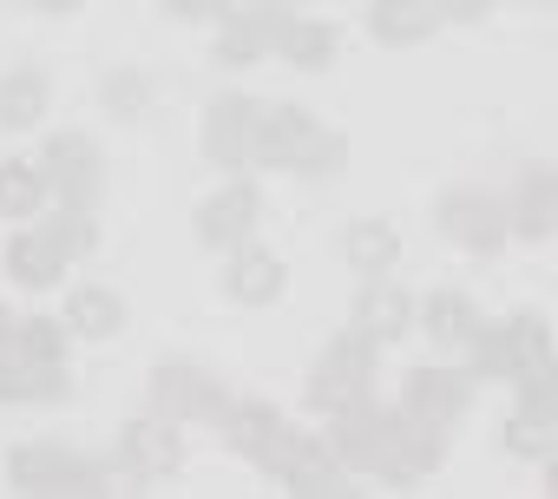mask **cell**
I'll list each match as a JSON object with an SVG mask.
<instances>
[{
  "mask_svg": "<svg viewBox=\"0 0 558 499\" xmlns=\"http://www.w3.org/2000/svg\"><path fill=\"white\" fill-rule=\"evenodd\" d=\"M256 165H283V171H336V165H342V138H336L316 112H303V106H263Z\"/></svg>",
  "mask_w": 558,
  "mask_h": 499,
  "instance_id": "1",
  "label": "cell"
},
{
  "mask_svg": "<svg viewBox=\"0 0 558 499\" xmlns=\"http://www.w3.org/2000/svg\"><path fill=\"white\" fill-rule=\"evenodd\" d=\"M466 349H473V375L512 381V375L551 362V329H545V316L525 309V316H512V322H480V336H473Z\"/></svg>",
  "mask_w": 558,
  "mask_h": 499,
  "instance_id": "2",
  "label": "cell"
},
{
  "mask_svg": "<svg viewBox=\"0 0 558 499\" xmlns=\"http://www.w3.org/2000/svg\"><path fill=\"white\" fill-rule=\"evenodd\" d=\"M8 486L14 492H106V466L73 453V447L34 440V447L8 453Z\"/></svg>",
  "mask_w": 558,
  "mask_h": 499,
  "instance_id": "3",
  "label": "cell"
},
{
  "mask_svg": "<svg viewBox=\"0 0 558 499\" xmlns=\"http://www.w3.org/2000/svg\"><path fill=\"white\" fill-rule=\"evenodd\" d=\"M368 381H375V349L349 329V336L329 342V355L310 368V407H316V414H342V407L368 401Z\"/></svg>",
  "mask_w": 558,
  "mask_h": 499,
  "instance_id": "4",
  "label": "cell"
},
{
  "mask_svg": "<svg viewBox=\"0 0 558 499\" xmlns=\"http://www.w3.org/2000/svg\"><path fill=\"white\" fill-rule=\"evenodd\" d=\"M256 466H269L290 492H342V460L329 453V440L290 434V421H283V434L263 447V460H256Z\"/></svg>",
  "mask_w": 558,
  "mask_h": 499,
  "instance_id": "5",
  "label": "cell"
},
{
  "mask_svg": "<svg viewBox=\"0 0 558 499\" xmlns=\"http://www.w3.org/2000/svg\"><path fill=\"white\" fill-rule=\"evenodd\" d=\"M40 171H47V191H60L73 210H93L99 191H106V158H99V145H93L86 132H60V138H47Z\"/></svg>",
  "mask_w": 558,
  "mask_h": 499,
  "instance_id": "6",
  "label": "cell"
},
{
  "mask_svg": "<svg viewBox=\"0 0 558 499\" xmlns=\"http://www.w3.org/2000/svg\"><path fill=\"white\" fill-rule=\"evenodd\" d=\"M256 138H263V99L223 93V99L204 112V151H210L223 171H250V165H256Z\"/></svg>",
  "mask_w": 558,
  "mask_h": 499,
  "instance_id": "7",
  "label": "cell"
},
{
  "mask_svg": "<svg viewBox=\"0 0 558 499\" xmlns=\"http://www.w3.org/2000/svg\"><path fill=\"white\" fill-rule=\"evenodd\" d=\"M119 466H125L138 486L171 479V473L184 466V434H178V421H165V414L125 421V434H119Z\"/></svg>",
  "mask_w": 558,
  "mask_h": 499,
  "instance_id": "8",
  "label": "cell"
},
{
  "mask_svg": "<svg viewBox=\"0 0 558 499\" xmlns=\"http://www.w3.org/2000/svg\"><path fill=\"white\" fill-rule=\"evenodd\" d=\"M440 453H447V440H440V427H434V421L388 414V434H381V453H375V466H368V473H381V479H421V473H434V466H440Z\"/></svg>",
  "mask_w": 558,
  "mask_h": 499,
  "instance_id": "9",
  "label": "cell"
},
{
  "mask_svg": "<svg viewBox=\"0 0 558 499\" xmlns=\"http://www.w3.org/2000/svg\"><path fill=\"white\" fill-rule=\"evenodd\" d=\"M434 217H440V230L453 243L480 249V257H493V249L506 243V197H493V191H447L434 204Z\"/></svg>",
  "mask_w": 558,
  "mask_h": 499,
  "instance_id": "10",
  "label": "cell"
},
{
  "mask_svg": "<svg viewBox=\"0 0 558 499\" xmlns=\"http://www.w3.org/2000/svg\"><path fill=\"white\" fill-rule=\"evenodd\" d=\"M151 407H158L165 421H217L223 388H217L204 368H191V362H165V368L151 375Z\"/></svg>",
  "mask_w": 558,
  "mask_h": 499,
  "instance_id": "11",
  "label": "cell"
},
{
  "mask_svg": "<svg viewBox=\"0 0 558 499\" xmlns=\"http://www.w3.org/2000/svg\"><path fill=\"white\" fill-rule=\"evenodd\" d=\"M256 217H263V197H256L250 178H236V184H223L217 197L197 204V236H204L210 249H236V243H250Z\"/></svg>",
  "mask_w": 558,
  "mask_h": 499,
  "instance_id": "12",
  "label": "cell"
},
{
  "mask_svg": "<svg viewBox=\"0 0 558 499\" xmlns=\"http://www.w3.org/2000/svg\"><path fill=\"white\" fill-rule=\"evenodd\" d=\"M473 401V381L460 368H414L408 388H401V414L414 421H434V427H453Z\"/></svg>",
  "mask_w": 558,
  "mask_h": 499,
  "instance_id": "13",
  "label": "cell"
},
{
  "mask_svg": "<svg viewBox=\"0 0 558 499\" xmlns=\"http://www.w3.org/2000/svg\"><path fill=\"white\" fill-rule=\"evenodd\" d=\"M283 0H236V14H230V27H223V40H217V60L223 66H250V60H263L269 47H276V27H283Z\"/></svg>",
  "mask_w": 558,
  "mask_h": 499,
  "instance_id": "14",
  "label": "cell"
},
{
  "mask_svg": "<svg viewBox=\"0 0 558 499\" xmlns=\"http://www.w3.org/2000/svg\"><path fill=\"white\" fill-rule=\"evenodd\" d=\"M283 283H290L283 257H269V249H256V243H236V249H230V270H223V296H230V303L263 309V303L283 296Z\"/></svg>",
  "mask_w": 558,
  "mask_h": 499,
  "instance_id": "15",
  "label": "cell"
},
{
  "mask_svg": "<svg viewBox=\"0 0 558 499\" xmlns=\"http://www.w3.org/2000/svg\"><path fill=\"white\" fill-rule=\"evenodd\" d=\"M408 322H414L408 290L375 277V283L362 290V303H355V336H362L368 349H381V342H401V336H408Z\"/></svg>",
  "mask_w": 558,
  "mask_h": 499,
  "instance_id": "16",
  "label": "cell"
},
{
  "mask_svg": "<svg viewBox=\"0 0 558 499\" xmlns=\"http://www.w3.org/2000/svg\"><path fill=\"white\" fill-rule=\"evenodd\" d=\"M551 223H558V178H551L545 165H532V171L512 184V197H506V230H519V236H551Z\"/></svg>",
  "mask_w": 558,
  "mask_h": 499,
  "instance_id": "17",
  "label": "cell"
},
{
  "mask_svg": "<svg viewBox=\"0 0 558 499\" xmlns=\"http://www.w3.org/2000/svg\"><path fill=\"white\" fill-rule=\"evenodd\" d=\"M329 421H336V427H329V453H336L342 466H375L381 434H388V414L368 407V401H355V407H342V414H329Z\"/></svg>",
  "mask_w": 558,
  "mask_h": 499,
  "instance_id": "18",
  "label": "cell"
},
{
  "mask_svg": "<svg viewBox=\"0 0 558 499\" xmlns=\"http://www.w3.org/2000/svg\"><path fill=\"white\" fill-rule=\"evenodd\" d=\"M434 27H440L434 0H375V8H368V34L381 47H421Z\"/></svg>",
  "mask_w": 558,
  "mask_h": 499,
  "instance_id": "19",
  "label": "cell"
},
{
  "mask_svg": "<svg viewBox=\"0 0 558 499\" xmlns=\"http://www.w3.org/2000/svg\"><path fill=\"white\" fill-rule=\"evenodd\" d=\"M342 257H349L362 277H388V270L401 264V230L381 223V217H362V223L342 230Z\"/></svg>",
  "mask_w": 558,
  "mask_h": 499,
  "instance_id": "20",
  "label": "cell"
},
{
  "mask_svg": "<svg viewBox=\"0 0 558 499\" xmlns=\"http://www.w3.org/2000/svg\"><path fill=\"white\" fill-rule=\"evenodd\" d=\"M269 53H283V60L303 66V73H323V66H336V27L303 21V14H283V27H276V47H269Z\"/></svg>",
  "mask_w": 558,
  "mask_h": 499,
  "instance_id": "21",
  "label": "cell"
},
{
  "mask_svg": "<svg viewBox=\"0 0 558 499\" xmlns=\"http://www.w3.org/2000/svg\"><path fill=\"white\" fill-rule=\"evenodd\" d=\"M217 427H223V447L230 453H250V460H263V447L283 434V414L276 407H263V401H243V407H217Z\"/></svg>",
  "mask_w": 558,
  "mask_h": 499,
  "instance_id": "22",
  "label": "cell"
},
{
  "mask_svg": "<svg viewBox=\"0 0 558 499\" xmlns=\"http://www.w3.org/2000/svg\"><path fill=\"white\" fill-rule=\"evenodd\" d=\"M47 99H53L47 73L40 66H14L8 80H0V132H27L34 119H47Z\"/></svg>",
  "mask_w": 558,
  "mask_h": 499,
  "instance_id": "23",
  "label": "cell"
},
{
  "mask_svg": "<svg viewBox=\"0 0 558 499\" xmlns=\"http://www.w3.org/2000/svg\"><path fill=\"white\" fill-rule=\"evenodd\" d=\"M60 270H66V257L53 249L47 230H21V236L8 243V277H14V283L47 290V283H60Z\"/></svg>",
  "mask_w": 558,
  "mask_h": 499,
  "instance_id": "24",
  "label": "cell"
},
{
  "mask_svg": "<svg viewBox=\"0 0 558 499\" xmlns=\"http://www.w3.org/2000/svg\"><path fill=\"white\" fill-rule=\"evenodd\" d=\"M427 336H434L440 349H466V342L480 336V309H473V296H460V290H434V296H427Z\"/></svg>",
  "mask_w": 558,
  "mask_h": 499,
  "instance_id": "25",
  "label": "cell"
},
{
  "mask_svg": "<svg viewBox=\"0 0 558 499\" xmlns=\"http://www.w3.org/2000/svg\"><path fill=\"white\" fill-rule=\"evenodd\" d=\"M66 329H80V336H119V329H125V303H119L112 290L86 283V290L66 296Z\"/></svg>",
  "mask_w": 558,
  "mask_h": 499,
  "instance_id": "26",
  "label": "cell"
},
{
  "mask_svg": "<svg viewBox=\"0 0 558 499\" xmlns=\"http://www.w3.org/2000/svg\"><path fill=\"white\" fill-rule=\"evenodd\" d=\"M47 204V171L27 165V158H8L0 165V217H34Z\"/></svg>",
  "mask_w": 558,
  "mask_h": 499,
  "instance_id": "27",
  "label": "cell"
},
{
  "mask_svg": "<svg viewBox=\"0 0 558 499\" xmlns=\"http://www.w3.org/2000/svg\"><path fill=\"white\" fill-rule=\"evenodd\" d=\"M60 394H66V375L60 368H40V362L0 368V401H60Z\"/></svg>",
  "mask_w": 558,
  "mask_h": 499,
  "instance_id": "28",
  "label": "cell"
},
{
  "mask_svg": "<svg viewBox=\"0 0 558 499\" xmlns=\"http://www.w3.org/2000/svg\"><path fill=\"white\" fill-rule=\"evenodd\" d=\"M40 230L53 236V249H60L66 264H80V257H93V249H99V230H93V217H86V210H73V204H66L60 217H47Z\"/></svg>",
  "mask_w": 558,
  "mask_h": 499,
  "instance_id": "29",
  "label": "cell"
},
{
  "mask_svg": "<svg viewBox=\"0 0 558 499\" xmlns=\"http://www.w3.org/2000/svg\"><path fill=\"white\" fill-rule=\"evenodd\" d=\"M14 349H21V362L60 368L66 362V322H14Z\"/></svg>",
  "mask_w": 558,
  "mask_h": 499,
  "instance_id": "30",
  "label": "cell"
},
{
  "mask_svg": "<svg viewBox=\"0 0 558 499\" xmlns=\"http://www.w3.org/2000/svg\"><path fill=\"white\" fill-rule=\"evenodd\" d=\"M145 106H151V80H145L138 66L106 73V112H112V119H138Z\"/></svg>",
  "mask_w": 558,
  "mask_h": 499,
  "instance_id": "31",
  "label": "cell"
},
{
  "mask_svg": "<svg viewBox=\"0 0 558 499\" xmlns=\"http://www.w3.org/2000/svg\"><path fill=\"white\" fill-rule=\"evenodd\" d=\"M512 381H519V414L558 421V368H551V362H538V368H525V375H512Z\"/></svg>",
  "mask_w": 558,
  "mask_h": 499,
  "instance_id": "32",
  "label": "cell"
},
{
  "mask_svg": "<svg viewBox=\"0 0 558 499\" xmlns=\"http://www.w3.org/2000/svg\"><path fill=\"white\" fill-rule=\"evenodd\" d=\"M551 434H558V421L519 414L512 427H499V447H506V453H519V460H551Z\"/></svg>",
  "mask_w": 558,
  "mask_h": 499,
  "instance_id": "33",
  "label": "cell"
},
{
  "mask_svg": "<svg viewBox=\"0 0 558 499\" xmlns=\"http://www.w3.org/2000/svg\"><path fill=\"white\" fill-rule=\"evenodd\" d=\"M165 14L171 21H210V14H223V0H165Z\"/></svg>",
  "mask_w": 558,
  "mask_h": 499,
  "instance_id": "34",
  "label": "cell"
},
{
  "mask_svg": "<svg viewBox=\"0 0 558 499\" xmlns=\"http://www.w3.org/2000/svg\"><path fill=\"white\" fill-rule=\"evenodd\" d=\"M434 8H440V21H480L493 0H434Z\"/></svg>",
  "mask_w": 558,
  "mask_h": 499,
  "instance_id": "35",
  "label": "cell"
},
{
  "mask_svg": "<svg viewBox=\"0 0 558 499\" xmlns=\"http://www.w3.org/2000/svg\"><path fill=\"white\" fill-rule=\"evenodd\" d=\"M34 8H40V14H73L80 0H34Z\"/></svg>",
  "mask_w": 558,
  "mask_h": 499,
  "instance_id": "36",
  "label": "cell"
},
{
  "mask_svg": "<svg viewBox=\"0 0 558 499\" xmlns=\"http://www.w3.org/2000/svg\"><path fill=\"white\" fill-rule=\"evenodd\" d=\"M8 342H14V322H8V316H0V349H8Z\"/></svg>",
  "mask_w": 558,
  "mask_h": 499,
  "instance_id": "37",
  "label": "cell"
},
{
  "mask_svg": "<svg viewBox=\"0 0 558 499\" xmlns=\"http://www.w3.org/2000/svg\"><path fill=\"white\" fill-rule=\"evenodd\" d=\"M223 8H236V0H223Z\"/></svg>",
  "mask_w": 558,
  "mask_h": 499,
  "instance_id": "38",
  "label": "cell"
}]
</instances>
